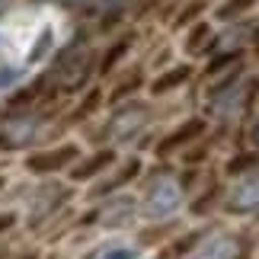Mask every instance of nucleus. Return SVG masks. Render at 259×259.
Instances as JSON below:
<instances>
[{
	"mask_svg": "<svg viewBox=\"0 0 259 259\" xmlns=\"http://www.w3.org/2000/svg\"><path fill=\"white\" fill-rule=\"evenodd\" d=\"M253 141H259V125H256V128H253Z\"/></svg>",
	"mask_w": 259,
	"mask_h": 259,
	"instance_id": "nucleus-7",
	"label": "nucleus"
},
{
	"mask_svg": "<svg viewBox=\"0 0 259 259\" xmlns=\"http://www.w3.org/2000/svg\"><path fill=\"white\" fill-rule=\"evenodd\" d=\"M195 259H237V243L231 237H211L208 243H202Z\"/></svg>",
	"mask_w": 259,
	"mask_h": 259,
	"instance_id": "nucleus-4",
	"label": "nucleus"
},
{
	"mask_svg": "<svg viewBox=\"0 0 259 259\" xmlns=\"http://www.w3.org/2000/svg\"><path fill=\"white\" fill-rule=\"evenodd\" d=\"M231 205L240 208V211H246V208H256L259 205V176H246L240 179V183L234 186L231 192Z\"/></svg>",
	"mask_w": 259,
	"mask_h": 259,
	"instance_id": "nucleus-3",
	"label": "nucleus"
},
{
	"mask_svg": "<svg viewBox=\"0 0 259 259\" xmlns=\"http://www.w3.org/2000/svg\"><path fill=\"white\" fill-rule=\"evenodd\" d=\"M96 259H141V250H138L135 243H128V240H115V243L103 246V253Z\"/></svg>",
	"mask_w": 259,
	"mask_h": 259,
	"instance_id": "nucleus-5",
	"label": "nucleus"
},
{
	"mask_svg": "<svg viewBox=\"0 0 259 259\" xmlns=\"http://www.w3.org/2000/svg\"><path fill=\"white\" fill-rule=\"evenodd\" d=\"M183 205V192H179V183L170 176L157 179L151 186V192H147V202H144V214L154 218V221H160V218H170L176 208Z\"/></svg>",
	"mask_w": 259,
	"mask_h": 259,
	"instance_id": "nucleus-2",
	"label": "nucleus"
},
{
	"mask_svg": "<svg viewBox=\"0 0 259 259\" xmlns=\"http://www.w3.org/2000/svg\"><path fill=\"white\" fill-rule=\"evenodd\" d=\"M61 29L52 10H23L0 23V93L29 80L55 55Z\"/></svg>",
	"mask_w": 259,
	"mask_h": 259,
	"instance_id": "nucleus-1",
	"label": "nucleus"
},
{
	"mask_svg": "<svg viewBox=\"0 0 259 259\" xmlns=\"http://www.w3.org/2000/svg\"><path fill=\"white\" fill-rule=\"evenodd\" d=\"M138 122H141V115H138V112H132V118H125V122H115V135H125L128 128H135Z\"/></svg>",
	"mask_w": 259,
	"mask_h": 259,
	"instance_id": "nucleus-6",
	"label": "nucleus"
},
{
	"mask_svg": "<svg viewBox=\"0 0 259 259\" xmlns=\"http://www.w3.org/2000/svg\"><path fill=\"white\" fill-rule=\"evenodd\" d=\"M99 4H115V0H99Z\"/></svg>",
	"mask_w": 259,
	"mask_h": 259,
	"instance_id": "nucleus-8",
	"label": "nucleus"
}]
</instances>
